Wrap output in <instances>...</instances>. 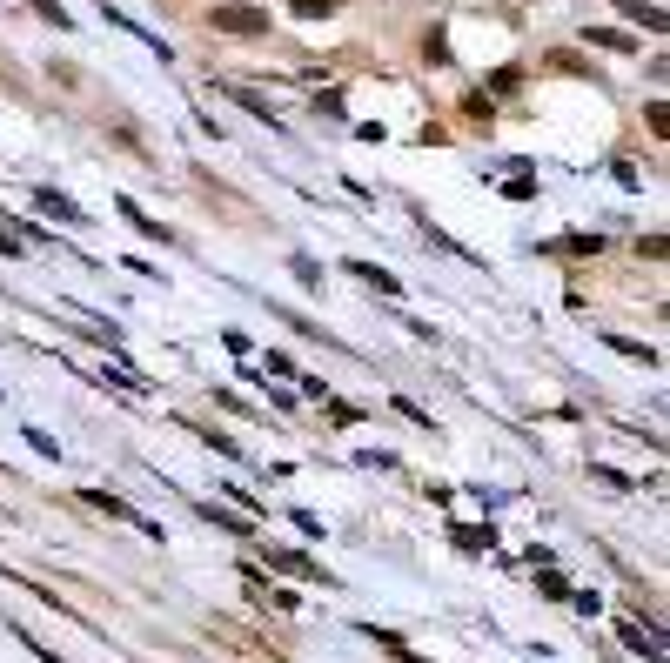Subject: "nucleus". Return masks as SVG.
I'll return each instance as SVG.
<instances>
[{"mask_svg":"<svg viewBox=\"0 0 670 663\" xmlns=\"http://www.w3.org/2000/svg\"><path fill=\"white\" fill-rule=\"evenodd\" d=\"M208 27H215V34H268V7L228 0V7H208Z\"/></svg>","mask_w":670,"mask_h":663,"instance_id":"1","label":"nucleus"},{"mask_svg":"<svg viewBox=\"0 0 670 663\" xmlns=\"http://www.w3.org/2000/svg\"><path fill=\"white\" fill-rule=\"evenodd\" d=\"M268 570H282V576H302V583H322V590H335L329 576H322V563H309V556H295V550H268Z\"/></svg>","mask_w":670,"mask_h":663,"instance_id":"2","label":"nucleus"},{"mask_svg":"<svg viewBox=\"0 0 670 663\" xmlns=\"http://www.w3.org/2000/svg\"><path fill=\"white\" fill-rule=\"evenodd\" d=\"M201 516H208L222 536H255V523H248V516H228V509H215V503H201Z\"/></svg>","mask_w":670,"mask_h":663,"instance_id":"3","label":"nucleus"},{"mask_svg":"<svg viewBox=\"0 0 670 663\" xmlns=\"http://www.w3.org/2000/svg\"><path fill=\"white\" fill-rule=\"evenodd\" d=\"M449 536H456L463 550H490V543H496V530H490V523H456Z\"/></svg>","mask_w":670,"mask_h":663,"instance_id":"4","label":"nucleus"},{"mask_svg":"<svg viewBox=\"0 0 670 663\" xmlns=\"http://www.w3.org/2000/svg\"><path fill=\"white\" fill-rule=\"evenodd\" d=\"M34 201H41V208H47V215H54V221H88V215H81V208H74V201H67V195H54V188H41V195H34Z\"/></svg>","mask_w":670,"mask_h":663,"instance_id":"5","label":"nucleus"},{"mask_svg":"<svg viewBox=\"0 0 670 663\" xmlns=\"http://www.w3.org/2000/svg\"><path fill=\"white\" fill-rule=\"evenodd\" d=\"M590 47H610V54H637V41H630V34H617V27H590Z\"/></svg>","mask_w":670,"mask_h":663,"instance_id":"6","label":"nucleus"},{"mask_svg":"<svg viewBox=\"0 0 670 663\" xmlns=\"http://www.w3.org/2000/svg\"><path fill=\"white\" fill-rule=\"evenodd\" d=\"M349 268H356V275H362V282H369V288H382V295H396V275H389V268H376V262H349Z\"/></svg>","mask_w":670,"mask_h":663,"instance_id":"7","label":"nucleus"},{"mask_svg":"<svg viewBox=\"0 0 670 663\" xmlns=\"http://www.w3.org/2000/svg\"><path fill=\"white\" fill-rule=\"evenodd\" d=\"M617 7H624L630 21H644L650 34H664V7H644V0H617Z\"/></svg>","mask_w":670,"mask_h":663,"instance_id":"8","label":"nucleus"},{"mask_svg":"<svg viewBox=\"0 0 670 663\" xmlns=\"http://www.w3.org/2000/svg\"><path fill=\"white\" fill-rule=\"evenodd\" d=\"M624 643H630V650H637V657H650V663H664V643H650L644 630H637V623H624Z\"/></svg>","mask_w":670,"mask_h":663,"instance_id":"9","label":"nucleus"},{"mask_svg":"<svg viewBox=\"0 0 670 663\" xmlns=\"http://www.w3.org/2000/svg\"><path fill=\"white\" fill-rule=\"evenodd\" d=\"M610 349H624L630 362H644V369H657V349H644V342H624V335H610Z\"/></svg>","mask_w":670,"mask_h":663,"instance_id":"10","label":"nucleus"},{"mask_svg":"<svg viewBox=\"0 0 670 663\" xmlns=\"http://www.w3.org/2000/svg\"><path fill=\"white\" fill-rule=\"evenodd\" d=\"M463 114H469V121H483V128H490V94H483V88H476V94H463Z\"/></svg>","mask_w":670,"mask_h":663,"instance_id":"11","label":"nucleus"},{"mask_svg":"<svg viewBox=\"0 0 670 663\" xmlns=\"http://www.w3.org/2000/svg\"><path fill=\"white\" fill-rule=\"evenodd\" d=\"M201 442H208V449H222V456H242V449H235V436H222V429H201Z\"/></svg>","mask_w":670,"mask_h":663,"instance_id":"12","label":"nucleus"},{"mask_svg":"<svg viewBox=\"0 0 670 663\" xmlns=\"http://www.w3.org/2000/svg\"><path fill=\"white\" fill-rule=\"evenodd\" d=\"M295 14H302V21H315V14H335V0H295Z\"/></svg>","mask_w":670,"mask_h":663,"instance_id":"13","label":"nucleus"}]
</instances>
